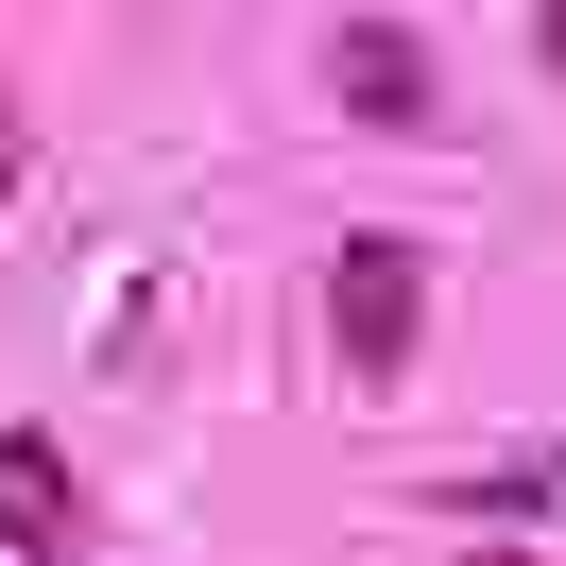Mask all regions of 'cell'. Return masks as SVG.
<instances>
[{
    "instance_id": "3",
    "label": "cell",
    "mask_w": 566,
    "mask_h": 566,
    "mask_svg": "<svg viewBox=\"0 0 566 566\" xmlns=\"http://www.w3.org/2000/svg\"><path fill=\"white\" fill-rule=\"evenodd\" d=\"M0 549L18 566H86V481L52 463V429H0Z\"/></svg>"
},
{
    "instance_id": "1",
    "label": "cell",
    "mask_w": 566,
    "mask_h": 566,
    "mask_svg": "<svg viewBox=\"0 0 566 566\" xmlns=\"http://www.w3.org/2000/svg\"><path fill=\"white\" fill-rule=\"evenodd\" d=\"M326 344H344V378H412V344H429V258L395 241V223H360V241L326 258Z\"/></svg>"
},
{
    "instance_id": "4",
    "label": "cell",
    "mask_w": 566,
    "mask_h": 566,
    "mask_svg": "<svg viewBox=\"0 0 566 566\" xmlns=\"http://www.w3.org/2000/svg\"><path fill=\"white\" fill-rule=\"evenodd\" d=\"M463 566H549V549H463Z\"/></svg>"
},
{
    "instance_id": "2",
    "label": "cell",
    "mask_w": 566,
    "mask_h": 566,
    "mask_svg": "<svg viewBox=\"0 0 566 566\" xmlns=\"http://www.w3.org/2000/svg\"><path fill=\"white\" fill-rule=\"evenodd\" d=\"M326 86H344V120H378V138H429V120H447V70H429L412 18H344V35H326Z\"/></svg>"
},
{
    "instance_id": "5",
    "label": "cell",
    "mask_w": 566,
    "mask_h": 566,
    "mask_svg": "<svg viewBox=\"0 0 566 566\" xmlns=\"http://www.w3.org/2000/svg\"><path fill=\"white\" fill-rule=\"evenodd\" d=\"M0 189H18V120H0Z\"/></svg>"
}]
</instances>
